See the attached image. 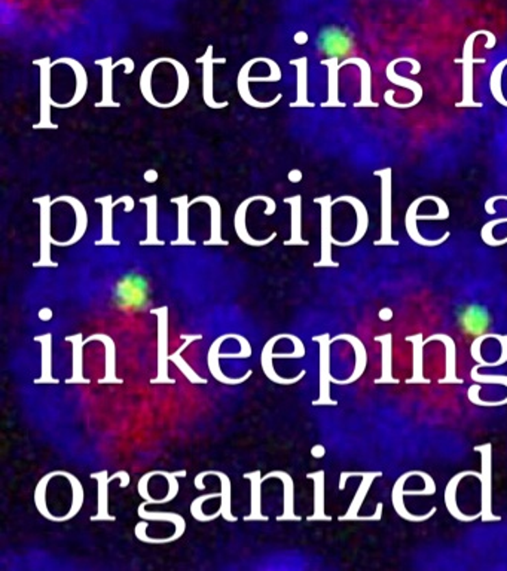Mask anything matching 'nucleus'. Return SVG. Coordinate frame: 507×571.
<instances>
[{"label": "nucleus", "instance_id": "f3484780", "mask_svg": "<svg viewBox=\"0 0 507 571\" xmlns=\"http://www.w3.org/2000/svg\"><path fill=\"white\" fill-rule=\"evenodd\" d=\"M364 472H343L339 476V489L343 491L345 489V484L349 478H354V476H362L363 478Z\"/></svg>", "mask_w": 507, "mask_h": 571}, {"label": "nucleus", "instance_id": "2eb2a0df", "mask_svg": "<svg viewBox=\"0 0 507 571\" xmlns=\"http://www.w3.org/2000/svg\"><path fill=\"white\" fill-rule=\"evenodd\" d=\"M418 476H421L425 482V487L424 489H418V491H404L405 496H432L436 493V484L433 478L430 474L425 473V472H419L418 470Z\"/></svg>", "mask_w": 507, "mask_h": 571}, {"label": "nucleus", "instance_id": "ddd939ff", "mask_svg": "<svg viewBox=\"0 0 507 571\" xmlns=\"http://www.w3.org/2000/svg\"><path fill=\"white\" fill-rule=\"evenodd\" d=\"M219 476L222 479V487H223L222 488V498L223 500H222L221 512L225 516L226 521L234 522V521H237V518H234L231 515V482H230V478L225 476L223 473H219Z\"/></svg>", "mask_w": 507, "mask_h": 571}, {"label": "nucleus", "instance_id": "f8f14e48", "mask_svg": "<svg viewBox=\"0 0 507 571\" xmlns=\"http://www.w3.org/2000/svg\"><path fill=\"white\" fill-rule=\"evenodd\" d=\"M273 476H277V478H282L283 479V482H284V487H286V489H284V506H286V512H284V515L283 516H280L278 518V521H287V520H298L299 521V516H295L293 515V481H292V478L288 476L287 473H284V472H274V473H269L267 478H262V479H268V478H273Z\"/></svg>", "mask_w": 507, "mask_h": 571}, {"label": "nucleus", "instance_id": "f257e3e1", "mask_svg": "<svg viewBox=\"0 0 507 571\" xmlns=\"http://www.w3.org/2000/svg\"><path fill=\"white\" fill-rule=\"evenodd\" d=\"M475 451H479L482 455V472H480V484H482V521H502L500 516H497L491 511V444L482 446H475Z\"/></svg>", "mask_w": 507, "mask_h": 571}, {"label": "nucleus", "instance_id": "aec40b11", "mask_svg": "<svg viewBox=\"0 0 507 571\" xmlns=\"http://www.w3.org/2000/svg\"><path fill=\"white\" fill-rule=\"evenodd\" d=\"M391 317H393V311L390 308H384V310L380 311V319L381 320L387 321V320H391Z\"/></svg>", "mask_w": 507, "mask_h": 571}, {"label": "nucleus", "instance_id": "423d86ee", "mask_svg": "<svg viewBox=\"0 0 507 571\" xmlns=\"http://www.w3.org/2000/svg\"><path fill=\"white\" fill-rule=\"evenodd\" d=\"M339 339L348 341L349 344L353 345L354 351H356V367H354L353 375L349 376L348 380H345V381H338V380H334V378H332V382H334V384L345 385V384L354 382L356 380H358V378H360L363 375L364 369H366V363H368V353H366V348L363 345V342L360 339H358L357 337H354V335H349V333H344V335H338V337H335L332 341H339Z\"/></svg>", "mask_w": 507, "mask_h": 571}, {"label": "nucleus", "instance_id": "a211bd4d", "mask_svg": "<svg viewBox=\"0 0 507 571\" xmlns=\"http://www.w3.org/2000/svg\"><path fill=\"white\" fill-rule=\"evenodd\" d=\"M382 509H384V505H382V503H378V506H377V512H375V513H373V515H371V516L358 518V521H380V520H381V516H382Z\"/></svg>", "mask_w": 507, "mask_h": 571}, {"label": "nucleus", "instance_id": "6ab92c4d", "mask_svg": "<svg viewBox=\"0 0 507 571\" xmlns=\"http://www.w3.org/2000/svg\"><path fill=\"white\" fill-rule=\"evenodd\" d=\"M325 452H326L325 446H321V445H316V446H314L312 450H311V455H312V457H316V459H321V457L325 455Z\"/></svg>", "mask_w": 507, "mask_h": 571}, {"label": "nucleus", "instance_id": "9d476101", "mask_svg": "<svg viewBox=\"0 0 507 571\" xmlns=\"http://www.w3.org/2000/svg\"><path fill=\"white\" fill-rule=\"evenodd\" d=\"M432 341H442L447 347V376H445L443 382L462 384V381L456 376V344H454V339L447 333H436V335L428 337L424 342Z\"/></svg>", "mask_w": 507, "mask_h": 571}, {"label": "nucleus", "instance_id": "0eeeda50", "mask_svg": "<svg viewBox=\"0 0 507 571\" xmlns=\"http://www.w3.org/2000/svg\"><path fill=\"white\" fill-rule=\"evenodd\" d=\"M380 476H382V472H364V474H363V482H362L360 487H358V489H357V493H356V496L353 498L351 506H349L348 512L344 516L339 518V521H357V515H358V512H360V507H362V505L364 502V498H366V496H368V493H369V488L372 485V482L375 479H377V478H380Z\"/></svg>", "mask_w": 507, "mask_h": 571}, {"label": "nucleus", "instance_id": "6e6552de", "mask_svg": "<svg viewBox=\"0 0 507 571\" xmlns=\"http://www.w3.org/2000/svg\"><path fill=\"white\" fill-rule=\"evenodd\" d=\"M307 478L314 481V516L308 521H330V516L325 515V472L308 473Z\"/></svg>", "mask_w": 507, "mask_h": 571}, {"label": "nucleus", "instance_id": "9b49d317", "mask_svg": "<svg viewBox=\"0 0 507 571\" xmlns=\"http://www.w3.org/2000/svg\"><path fill=\"white\" fill-rule=\"evenodd\" d=\"M406 341L412 342L414 344V375L408 382H412V384L425 382L427 384L428 380H425L423 375V350L425 344L423 339V333H417V335L408 337Z\"/></svg>", "mask_w": 507, "mask_h": 571}, {"label": "nucleus", "instance_id": "1a4fd4ad", "mask_svg": "<svg viewBox=\"0 0 507 571\" xmlns=\"http://www.w3.org/2000/svg\"><path fill=\"white\" fill-rule=\"evenodd\" d=\"M375 342H381L382 344V374L375 380L377 384H397L399 381L391 375V367H393V335L391 333H384V335L375 337Z\"/></svg>", "mask_w": 507, "mask_h": 571}, {"label": "nucleus", "instance_id": "f03ea898", "mask_svg": "<svg viewBox=\"0 0 507 571\" xmlns=\"http://www.w3.org/2000/svg\"><path fill=\"white\" fill-rule=\"evenodd\" d=\"M312 341L320 342V399L314 402V405H338L336 400L330 399V369H329V333H323L320 337H314Z\"/></svg>", "mask_w": 507, "mask_h": 571}, {"label": "nucleus", "instance_id": "4468645a", "mask_svg": "<svg viewBox=\"0 0 507 571\" xmlns=\"http://www.w3.org/2000/svg\"><path fill=\"white\" fill-rule=\"evenodd\" d=\"M479 366H475L471 369V380L478 381V382H482V384H502L506 385L507 387V376L504 375H479ZM502 405H507V398L500 400V402H495V406H502Z\"/></svg>", "mask_w": 507, "mask_h": 571}, {"label": "nucleus", "instance_id": "dca6fc26", "mask_svg": "<svg viewBox=\"0 0 507 571\" xmlns=\"http://www.w3.org/2000/svg\"><path fill=\"white\" fill-rule=\"evenodd\" d=\"M497 339L500 341L502 356H500V359L497 360V362H494V366H500V365L507 362V335H497Z\"/></svg>", "mask_w": 507, "mask_h": 571}, {"label": "nucleus", "instance_id": "20e7f679", "mask_svg": "<svg viewBox=\"0 0 507 571\" xmlns=\"http://www.w3.org/2000/svg\"><path fill=\"white\" fill-rule=\"evenodd\" d=\"M414 474H417V470L406 472V473L401 474V476L396 481L395 487H393L391 500H393V506H395V511L400 518H404V520L410 521V522H424V521L428 520V518H432L436 512H438V511H436V507L430 509V511H428L425 515H414V513H410L404 505V496H405L404 494V491H405L404 485L410 476H414Z\"/></svg>", "mask_w": 507, "mask_h": 571}, {"label": "nucleus", "instance_id": "39448f33", "mask_svg": "<svg viewBox=\"0 0 507 571\" xmlns=\"http://www.w3.org/2000/svg\"><path fill=\"white\" fill-rule=\"evenodd\" d=\"M473 473H475V472H470V470H466V472L457 473L456 476H452V479L449 481V484H448L447 489H445V505H447L448 512H449L454 518H456V520H458V521H461V522H471V521H476L478 518L482 516V512H479L478 515L467 516V515H465V513H462V512L460 511V507H458V505H457V488H458V484H460V482L462 481V478H465V476H470V474H473Z\"/></svg>", "mask_w": 507, "mask_h": 571}, {"label": "nucleus", "instance_id": "7ed1b4c3", "mask_svg": "<svg viewBox=\"0 0 507 571\" xmlns=\"http://www.w3.org/2000/svg\"><path fill=\"white\" fill-rule=\"evenodd\" d=\"M319 48L325 56L339 58L348 54L351 48V39L344 30L329 27L320 33Z\"/></svg>", "mask_w": 507, "mask_h": 571}]
</instances>
